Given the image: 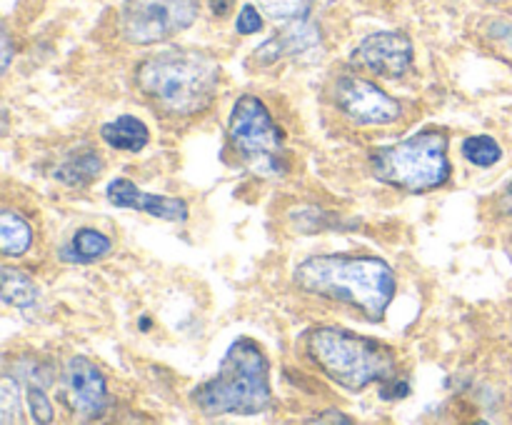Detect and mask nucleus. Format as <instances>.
<instances>
[{"mask_svg":"<svg viewBox=\"0 0 512 425\" xmlns=\"http://www.w3.org/2000/svg\"><path fill=\"white\" fill-rule=\"evenodd\" d=\"M295 285L310 295L353 305L370 320H383L398 290L393 268L385 260L345 253L313 255L303 260L295 268Z\"/></svg>","mask_w":512,"mask_h":425,"instance_id":"f257e3e1","label":"nucleus"},{"mask_svg":"<svg viewBox=\"0 0 512 425\" xmlns=\"http://www.w3.org/2000/svg\"><path fill=\"white\" fill-rule=\"evenodd\" d=\"M135 85L165 113L193 115L213 103L220 65L213 55L200 50L170 48L138 65Z\"/></svg>","mask_w":512,"mask_h":425,"instance_id":"f03ea898","label":"nucleus"},{"mask_svg":"<svg viewBox=\"0 0 512 425\" xmlns=\"http://www.w3.org/2000/svg\"><path fill=\"white\" fill-rule=\"evenodd\" d=\"M200 413L260 415L270 408V365L253 338H240L225 353L215 378L205 380L193 393Z\"/></svg>","mask_w":512,"mask_h":425,"instance_id":"7ed1b4c3","label":"nucleus"},{"mask_svg":"<svg viewBox=\"0 0 512 425\" xmlns=\"http://www.w3.org/2000/svg\"><path fill=\"white\" fill-rule=\"evenodd\" d=\"M305 350L325 378L353 393L395 375L390 348L343 328H315L305 340Z\"/></svg>","mask_w":512,"mask_h":425,"instance_id":"20e7f679","label":"nucleus"},{"mask_svg":"<svg viewBox=\"0 0 512 425\" xmlns=\"http://www.w3.org/2000/svg\"><path fill=\"white\" fill-rule=\"evenodd\" d=\"M448 135L443 130H423L403 143L373 153V173L383 183L408 193H428L450 178Z\"/></svg>","mask_w":512,"mask_h":425,"instance_id":"39448f33","label":"nucleus"},{"mask_svg":"<svg viewBox=\"0 0 512 425\" xmlns=\"http://www.w3.org/2000/svg\"><path fill=\"white\" fill-rule=\"evenodd\" d=\"M228 138L235 153L258 175L283 173V130L270 118L268 108L255 95H243L233 105Z\"/></svg>","mask_w":512,"mask_h":425,"instance_id":"423d86ee","label":"nucleus"},{"mask_svg":"<svg viewBox=\"0 0 512 425\" xmlns=\"http://www.w3.org/2000/svg\"><path fill=\"white\" fill-rule=\"evenodd\" d=\"M198 0H125L120 10L123 38L135 45H153L193 25Z\"/></svg>","mask_w":512,"mask_h":425,"instance_id":"0eeeda50","label":"nucleus"},{"mask_svg":"<svg viewBox=\"0 0 512 425\" xmlns=\"http://www.w3.org/2000/svg\"><path fill=\"white\" fill-rule=\"evenodd\" d=\"M335 103L355 125H390L403 115V105L380 85L358 75H345L335 85Z\"/></svg>","mask_w":512,"mask_h":425,"instance_id":"6e6552de","label":"nucleus"},{"mask_svg":"<svg viewBox=\"0 0 512 425\" xmlns=\"http://www.w3.org/2000/svg\"><path fill=\"white\" fill-rule=\"evenodd\" d=\"M65 400L80 420H95L108 410L105 375L85 355H75L65 365Z\"/></svg>","mask_w":512,"mask_h":425,"instance_id":"1a4fd4ad","label":"nucleus"},{"mask_svg":"<svg viewBox=\"0 0 512 425\" xmlns=\"http://www.w3.org/2000/svg\"><path fill=\"white\" fill-rule=\"evenodd\" d=\"M353 63L380 78H400L413 65V43L405 33L398 30H385V33H373L353 53Z\"/></svg>","mask_w":512,"mask_h":425,"instance_id":"9d476101","label":"nucleus"},{"mask_svg":"<svg viewBox=\"0 0 512 425\" xmlns=\"http://www.w3.org/2000/svg\"><path fill=\"white\" fill-rule=\"evenodd\" d=\"M110 203L115 208H133L140 213H148L153 218L170 220V223H178V220L188 218V203L180 198H168V195H155L140 190L133 180L118 178L105 188Z\"/></svg>","mask_w":512,"mask_h":425,"instance_id":"9b49d317","label":"nucleus"},{"mask_svg":"<svg viewBox=\"0 0 512 425\" xmlns=\"http://www.w3.org/2000/svg\"><path fill=\"white\" fill-rule=\"evenodd\" d=\"M320 43V28L315 23H310L308 18H298L288 25V28L280 30L278 35L268 40V43L260 45L255 50V58L258 63L270 65V63H278L280 58L285 55H298L305 53V50L315 48Z\"/></svg>","mask_w":512,"mask_h":425,"instance_id":"f8f14e48","label":"nucleus"},{"mask_svg":"<svg viewBox=\"0 0 512 425\" xmlns=\"http://www.w3.org/2000/svg\"><path fill=\"white\" fill-rule=\"evenodd\" d=\"M100 135L110 148L125 150V153H140L150 140L148 125L135 115H120V118L110 120L100 128Z\"/></svg>","mask_w":512,"mask_h":425,"instance_id":"ddd939ff","label":"nucleus"},{"mask_svg":"<svg viewBox=\"0 0 512 425\" xmlns=\"http://www.w3.org/2000/svg\"><path fill=\"white\" fill-rule=\"evenodd\" d=\"M100 170H103V160L93 150H83V153L68 155V160L55 170V178L63 185L78 188V185H88Z\"/></svg>","mask_w":512,"mask_h":425,"instance_id":"4468645a","label":"nucleus"},{"mask_svg":"<svg viewBox=\"0 0 512 425\" xmlns=\"http://www.w3.org/2000/svg\"><path fill=\"white\" fill-rule=\"evenodd\" d=\"M33 243V230L30 225L20 218L13 210H5L0 215V248H3L5 258H18Z\"/></svg>","mask_w":512,"mask_h":425,"instance_id":"2eb2a0df","label":"nucleus"},{"mask_svg":"<svg viewBox=\"0 0 512 425\" xmlns=\"http://www.w3.org/2000/svg\"><path fill=\"white\" fill-rule=\"evenodd\" d=\"M110 248H113V243H110L108 235L95 228H80L73 235V240H70V248L65 250V253L73 255H68L65 260H73V263H93V260L105 258L110 253Z\"/></svg>","mask_w":512,"mask_h":425,"instance_id":"dca6fc26","label":"nucleus"},{"mask_svg":"<svg viewBox=\"0 0 512 425\" xmlns=\"http://www.w3.org/2000/svg\"><path fill=\"white\" fill-rule=\"evenodd\" d=\"M38 295V285H35L23 270H3V303L13 305V308H30V305H35Z\"/></svg>","mask_w":512,"mask_h":425,"instance_id":"f3484780","label":"nucleus"},{"mask_svg":"<svg viewBox=\"0 0 512 425\" xmlns=\"http://www.w3.org/2000/svg\"><path fill=\"white\" fill-rule=\"evenodd\" d=\"M463 155L475 168H493L503 158V148L490 135H470L463 143Z\"/></svg>","mask_w":512,"mask_h":425,"instance_id":"a211bd4d","label":"nucleus"},{"mask_svg":"<svg viewBox=\"0 0 512 425\" xmlns=\"http://www.w3.org/2000/svg\"><path fill=\"white\" fill-rule=\"evenodd\" d=\"M0 420H3L5 425L23 420L20 383L13 375H3V383H0Z\"/></svg>","mask_w":512,"mask_h":425,"instance_id":"6ab92c4d","label":"nucleus"},{"mask_svg":"<svg viewBox=\"0 0 512 425\" xmlns=\"http://www.w3.org/2000/svg\"><path fill=\"white\" fill-rule=\"evenodd\" d=\"M263 13L275 20H298L305 18L310 10V0H258Z\"/></svg>","mask_w":512,"mask_h":425,"instance_id":"aec40b11","label":"nucleus"},{"mask_svg":"<svg viewBox=\"0 0 512 425\" xmlns=\"http://www.w3.org/2000/svg\"><path fill=\"white\" fill-rule=\"evenodd\" d=\"M25 390H28V393H25V398H28V408H30V413H33L35 423H53V405H50L43 385H38L30 380L28 388Z\"/></svg>","mask_w":512,"mask_h":425,"instance_id":"412c9836","label":"nucleus"},{"mask_svg":"<svg viewBox=\"0 0 512 425\" xmlns=\"http://www.w3.org/2000/svg\"><path fill=\"white\" fill-rule=\"evenodd\" d=\"M235 28H238V33H243V35H253L263 28V18H260V13L253 8V5H243Z\"/></svg>","mask_w":512,"mask_h":425,"instance_id":"4be33fe9","label":"nucleus"},{"mask_svg":"<svg viewBox=\"0 0 512 425\" xmlns=\"http://www.w3.org/2000/svg\"><path fill=\"white\" fill-rule=\"evenodd\" d=\"M408 393H410V385L405 383V380H400L398 375H393V378H388L383 385H380V398L385 400L405 398Z\"/></svg>","mask_w":512,"mask_h":425,"instance_id":"5701e85b","label":"nucleus"},{"mask_svg":"<svg viewBox=\"0 0 512 425\" xmlns=\"http://www.w3.org/2000/svg\"><path fill=\"white\" fill-rule=\"evenodd\" d=\"M210 10H213V15H218V18H225V15L233 10L235 0H208Z\"/></svg>","mask_w":512,"mask_h":425,"instance_id":"b1692460","label":"nucleus"},{"mask_svg":"<svg viewBox=\"0 0 512 425\" xmlns=\"http://www.w3.org/2000/svg\"><path fill=\"white\" fill-rule=\"evenodd\" d=\"M10 58H13V45H10L8 33H3V70H8Z\"/></svg>","mask_w":512,"mask_h":425,"instance_id":"393cba45","label":"nucleus"},{"mask_svg":"<svg viewBox=\"0 0 512 425\" xmlns=\"http://www.w3.org/2000/svg\"><path fill=\"white\" fill-rule=\"evenodd\" d=\"M320 3H333V0H320Z\"/></svg>","mask_w":512,"mask_h":425,"instance_id":"a878e982","label":"nucleus"},{"mask_svg":"<svg viewBox=\"0 0 512 425\" xmlns=\"http://www.w3.org/2000/svg\"><path fill=\"white\" fill-rule=\"evenodd\" d=\"M508 193H510V195H512V185H510V190H508Z\"/></svg>","mask_w":512,"mask_h":425,"instance_id":"bb28decb","label":"nucleus"}]
</instances>
